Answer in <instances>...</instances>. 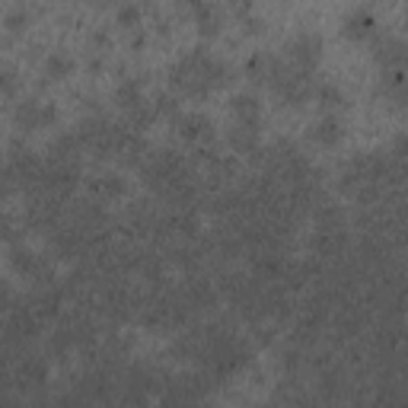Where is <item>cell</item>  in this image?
<instances>
[{"label":"cell","instance_id":"6da1fadb","mask_svg":"<svg viewBox=\"0 0 408 408\" xmlns=\"http://www.w3.org/2000/svg\"><path fill=\"white\" fill-rule=\"evenodd\" d=\"M223 80H227L223 64L204 52L185 54V58L173 68V86L182 90L185 96H204V93H211L214 86H220Z\"/></svg>","mask_w":408,"mask_h":408},{"label":"cell","instance_id":"7a4b0ae2","mask_svg":"<svg viewBox=\"0 0 408 408\" xmlns=\"http://www.w3.org/2000/svg\"><path fill=\"white\" fill-rule=\"evenodd\" d=\"M377 58H379V64H386V68H405L408 64V45L399 42V38H383V42L377 45Z\"/></svg>","mask_w":408,"mask_h":408},{"label":"cell","instance_id":"3957f363","mask_svg":"<svg viewBox=\"0 0 408 408\" xmlns=\"http://www.w3.org/2000/svg\"><path fill=\"white\" fill-rule=\"evenodd\" d=\"M175 125H179V134L185 141H195V144H201V141L211 137V121L201 118V115H179Z\"/></svg>","mask_w":408,"mask_h":408},{"label":"cell","instance_id":"277c9868","mask_svg":"<svg viewBox=\"0 0 408 408\" xmlns=\"http://www.w3.org/2000/svg\"><path fill=\"white\" fill-rule=\"evenodd\" d=\"M52 118V112H48V109H42L36 102V99H26L23 106L16 109V121H19V125H23L26 131H36V128H42V125H45V121Z\"/></svg>","mask_w":408,"mask_h":408},{"label":"cell","instance_id":"5b68a950","mask_svg":"<svg viewBox=\"0 0 408 408\" xmlns=\"http://www.w3.org/2000/svg\"><path fill=\"white\" fill-rule=\"evenodd\" d=\"M313 137H316V141H319L322 147L338 144V137H341V125H338V118H335V115H325V118L319 121L316 128H313Z\"/></svg>","mask_w":408,"mask_h":408},{"label":"cell","instance_id":"8992f818","mask_svg":"<svg viewBox=\"0 0 408 408\" xmlns=\"http://www.w3.org/2000/svg\"><path fill=\"white\" fill-rule=\"evenodd\" d=\"M48 77H54V80H61V77H68L70 74V58H64V54H52L45 64Z\"/></svg>","mask_w":408,"mask_h":408},{"label":"cell","instance_id":"52a82bcc","mask_svg":"<svg viewBox=\"0 0 408 408\" xmlns=\"http://www.w3.org/2000/svg\"><path fill=\"white\" fill-rule=\"evenodd\" d=\"M185 3H191V7H198V3H201V0H185Z\"/></svg>","mask_w":408,"mask_h":408}]
</instances>
